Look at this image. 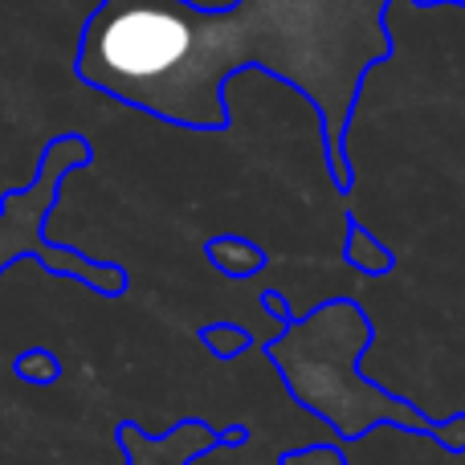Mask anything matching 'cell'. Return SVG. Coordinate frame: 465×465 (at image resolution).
Returning <instances> with one entry per match:
<instances>
[{"instance_id":"cell-1","label":"cell","mask_w":465,"mask_h":465,"mask_svg":"<svg viewBox=\"0 0 465 465\" xmlns=\"http://www.w3.org/2000/svg\"><path fill=\"white\" fill-rule=\"evenodd\" d=\"M392 0H103L82 25L74 74L98 94L184 131H225V78L278 74L319 114L331 180L351 188L347 127L363 74L392 57Z\"/></svg>"},{"instance_id":"cell-2","label":"cell","mask_w":465,"mask_h":465,"mask_svg":"<svg viewBox=\"0 0 465 465\" xmlns=\"http://www.w3.org/2000/svg\"><path fill=\"white\" fill-rule=\"evenodd\" d=\"M343 257H347V265H355V270H363V273H384L388 265H392V253H388V249L380 245L371 232H363L355 225H351V232H347Z\"/></svg>"}]
</instances>
